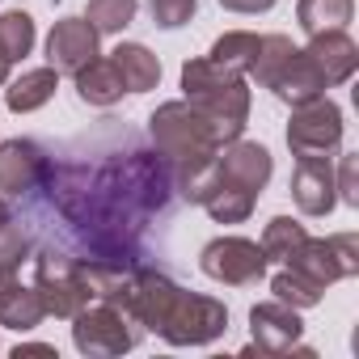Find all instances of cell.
Wrapping results in <instances>:
<instances>
[{"mask_svg":"<svg viewBox=\"0 0 359 359\" xmlns=\"http://www.w3.org/2000/svg\"><path fill=\"white\" fill-rule=\"evenodd\" d=\"M55 89H60V72H55L51 64H47V68H30V72H22L18 81H9L5 102H9V110L30 114V110L47 106V102L55 97Z\"/></svg>","mask_w":359,"mask_h":359,"instance_id":"20","label":"cell"},{"mask_svg":"<svg viewBox=\"0 0 359 359\" xmlns=\"http://www.w3.org/2000/svg\"><path fill=\"white\" fill-rule=\"evenodd\" d=\"M292 199L304 216H330L338 195H334V165L321 152H300L292 169Z\"/></svg>","mask_w":359,"mask_h":359,"instance_id":"11","label":"cell"},{"mask_svg":"<svg viewBox=\"0 0 359 359\" xmlns=\"http://www.w3.org/2000/svg\"><path fill=\"white\" fill-rule=\"evenodd\" d=\"M177 191L156 148L106 118L47 152L43 177L18 199L13 224L34 250H64L97 266H156Z\"/></svg>","mask_w":359,"mask_h":359,"instance_id":"1","label":"cell"},{"mask_svg":"<svg viewBox=\"0 0 359 359\" xmlns=\"http://www.w3.org/2000/svg\"><path fill=\"white\" fill-rule=\"evenodd\" d=\"M342 144V110L321 93L304 106H292V123H287V148L300 152H321L330 156Z\"/></svg>","mask_w":359,"mask_h":359,"instance_id":"9","label":"cell"},{"mask_svg":"<svg viewBox=\"0 0 359 359\" xmlns=\"http://www.w3.org/2000/svg\"><path fill=\"white\" fill-rule=\"evenodd\" d=\"M72 76H76V97H81L85 106H102V110H106V106L123 102V93H127V85H123L114 60H89V64L76 68Z\"/></svg>","mask_w":359,"mask_h":359,"instance_id":"17","label":"cell"},{"mask_svg":"<svg viewBox=\"0 0 359 359\" xmlns=\"http://www.w3.org/2000/svg\"><path fill=\"white\" fill-rule=\"evenodd\" d=\"M102 296L123 304L144 330L161 334L173 346H208L229 330V309L216 296L177 287L161 266L114 271Z\"/></svg>","mask_w":359,"mask_h":359,"instance_id":"2","label":"cell"},{"mask_svg":"<svg viewBox=\"0 0 359 359\" xmlns=\"http://www.w3.org/2000/svg\"><path fill=\"white\" fill-rule=\"evenodd\" d=\"M13 355H18V359H22V355H55V346H47V342H26V346H18Z\"/></svg>","mask_w":359,"mask_h":359,"instance_id":"33","label":"cell"},{"mask_svg":"<svg viewBox=\"0 0 359 359\" xmlns=\"http://www.w3.org/2000/svg\"><path fill=\"white\" fill-rule=\"evenodd\" d=\"M199 9V0H148V13H152V26L161 30H177L187 26Z\"/></svg>","mask_w":359,"mask_h":359,"instance_id":"30","label":"cell"},{"mask_svg":"<svg viewBox=\"0 0 359 359\" xmlns=\"http://www.w3.org/2000/svg\"><path fill=\"white\" fill-rule=\"evenodd\" d=\"M304 237H309V233H304L300 220H292V216H275V220L266 224V233H262V254H266V262H283Z\"/></svg>","mask_w":359,"mask_h":359,"instance_id":"28","label":"cell"},{"mask_svg":"<svg viewBox=\"0 0 359 359\" xmlns=\"http://www.w3.org/2000/svg\"><path fill=\"white\" fill-rule=\"evenodd\" d=\"M5 224H13V208H9L5 199H0V229H5Z\"/></svg>","mask_w":359,"mask_h":359,"instance_id":"35","label":"cell"},{"mask_svg":"<svg viewBox=\"0 0 359 359\" xmlns=\"http://www.w3.org/2000/svg\"><path fill=\"white\" fill-rule=\"evenodd\" d=\"M271 292H275V300H283V304H292V309H313V304H321V287L317 283H309L300 271H292V266H283L275 279H271Z\"/></svg>","mask_w":359,"mask_h":359,"instance_id":"29","label":"cell"},{"mask_svg":"<svg viewBox=\"0 0 359 359\" xmlns=\"http://www.w3.org/2000/svg\"><path fill=\"white\" fill-rule=\"evenodd\" d=\"M0 47L9 51V60H26L34 51V18L26 9H9L0 13Z\"/></svg>","mask_w":359,"mask_h":359,"instance_id":"25","label":"cell"},{"mask_svg":"<svg viewBox=\"0 0 359 359\" xmlns=\"http://www.w3.org/2000/svg\"><path fill=\"white\" fill-rule=\"evenodd\" d=\"M135 0H89V13L85 22L97 30V34H123L131 22H135Z\"/></svg>","mask_w":359,"mask_h":359,"instance_id":"26","label":"cell"},{"mask_svg":"<svg viewBox=\"0 0 359 359\" xmlns=\"http://www.w3.org/2000/svg\"><path fill=\"white\" fill-rule=\"evenodd\" d=\"M47 60L55 72H76L89 60H97V30L85 18H64L47 34Z\"/></svg>","mask_w":359,"mask_h":359,"instance_id":"13","label":"cell"},{"mask_svg":"<svg viewBox=\"0 0 359 359\" xmlns=\"http://www.w3.org/2000/svg\"><path fill=\"white\" fill-rule=\"evenodd\" d=\"M292 51H296V47H292V39H287V34H262V43H258V55H254V64H250V76H254V81L266 89Z\"/></svg>","mask_w":359,"mask_h":359,"instance_id":"27","label":"cell"},{"mask_svg":"<svg viewBox=\"0 0 359 359\" xmlns=\"http://www.w3.org/2000/svg\"><path fill=\"white\" fill-rule=\"evenodd\" d=\"M334 195L346 203V208H359V156L346 152L338 161V173H334Z\"/></svg>","mask_w":359,"mask_h":359,"instance_id":"31","label":"cell"},{"mask_svg":"<svg viewBox=\"0 0 359 359\" xmlns=\"http://www.w3.org/2000/svg\"><path fill=\"white\" fill-rule=\"evenodd\" d=\"M258 43H262V39L250 34V30H229V34H220V39L212 43V60L245 76L250 64H254V55H258Z\"/></svg>","mask_w":359,"mask_h":359,"instance_id":"23","label":"cell"},{"mask_svg":"<svg viewBox=\"0 0 359 359\" xmlns=\"http://www.w3.org/2000/svg\"><path fill=\"white\" fill-rule=\"evenodd\" d=\"M271 169H275L271 152L258 140H241V135L229 140L220 148V156H216V173L229 177V182H237V187H245V191H254V195L271 182Z\"/></svg>","mask_w":359,"mask_h":359,"instance_id":"12","label":"cell"},{"mask_svg":"<svg viewBox=\"0 0 359 359\" xmlns=\"http://www.w3.org/2000/svg\"><path fill=\"white\" fill-rule=\"evenodd\" d=\"M254 203H258L254 191H245V187H237V182H229V177L216 173L199 208H208V216H212L216 224H241V220H250Z\"/></svg>","mask_w":359,"mask_h":359,"instance_id":"18","label":"cell"},{"mask_svg":"<svg viewBox=\"0 0 359 359\" xmlns=\"http://www.w3.org/2000/svg\"><path fill=\"white\" fill-rule=\"evenodd\" d=\"M30 254H34V245L18 224L0 229V292L18 283V271H22V262H30Z\"/></svg>","mask_w":359,"mask_h":359,"instance_id":"24","label":"cell"},{"mask_svg":"<svg viewBox=\"0 0 359 359\" xmlns=\"http://www.w3.org/2000/svg\"><path fill=\"white\" fill-rule=\"evenodd\" d=\"M292 271H300L309 283H317L321 292L338 279L359 275V237L355 233H338V237H304L287 258Z\"/></svg>","mask_w":359,"mask_h":359,"instance_id":"7","label":"cell"},{"mask_svg":"<svg viewBox=\"0 0 359 359\" xmlns=\"http://www.w3.org/2000/svg\"><path fill=\"white\" fill-rule=\"evenodd\" d=\"M351 13H355V0H300L296 5V22L309 39L321 30H342Z\"/></svg>","mask_w":359,"mask_h":359,"instance_id":"22","label":"cell"},{"mask_svg":"<svg viewBox=\"0 0 359 359\" xmlns=\"http://www.w3.org/2000/svg\"><path fill=\"white\" fill-rule=\"evenodd\" d=\"M279 102H287V106H304V102H313V97H321L330 85H325V76H321V68L309 60V51H292L287 60H283V68L275 72V81L266 85Z\"/></svg>","mask_w":359,"mask_h":359,"instance_id":"16","label":"cell"},{"mask_svg":"<svg viewBox=\"0 0 359 359\" xmlns=\"http://www.w3.org/2000/svg\"><path fill=\"white\" fill-rule=\"evenodd\" d=\"M182 93L187 102H195L216 127L224 140H237L245 131V118H250V89L241 81V72L216 64L212 55L208 60H187L182 64Z\"/></svg>","mask_w":359,"mask_h":359,"instance_id":"4","label":"cell"},{"mask_svg":"<svg viewBox=\"0 0 359 359\" xmlns=\"http://www.w3.org/2000/svg\"><path fill=\"white\" fill-rule=\"evenodd\" d=\"M47 165V148L34 140H5L0 144V195H13L22 199Z\"/></svg>","mask_w":359,"mask_h":359,"instance_id":"14","label":"cell"},{"mask_svg":"<svg viewBox=\"0 0 359 359\" xmlns=\"http://www.w3.org/2000/svg\"><path fill=\"white\" fill-rule=\"evenodd\" d=\"M250 334H254V342L245 346V355L250 351H258V355H287V351H296V342L304 334L300 309H292L283 300L254 304L250 309Z\"/></svg>","mask_w":359,"mask_h":359,"instance_id":"10","label":"cell"},{"mask_svg":"<svg viewBox=\"0 0 359 359\" xmlns=\"http://www.w3.org/2000/svg\"><path fill=\"white\" fill-rule=\"evenodd\" d=\"M148 144L169 165L177 199L203 203L212 177H216V156L229 144L220 135V127L195 102L182 97V102H165L148 114Z\"/></svg>","mask_w":359,"mask_h":359,"instance_id":"3","label":"cell"},{"mask_svg":"<svg viewBox=\"0 0 359 359\" xmlns=\"http://www.w3.org/2000/svg\"><path fill=\"white\" fill-rule=\"evenodd\" d=\"M9 72H13V60H9L5 47H0V85H9Z\"/></svg>","mask_w":359,"mask_h":359,"instance_id":"34","label":"cell"},{"mask_svg":"<svg viewBox=\"0 0 359 359\" xmlns=\"http://www.w3.org/2000/svg\"><path fill=\"white\" fill-rule=\"evenodd\" d=\"M30 262H34V283L30 287L39 292V300H43V309L51 317H68L72 321L93 300L81 258H72L64 250H34Z\"/></svg>","mask_w":359,"mask_h":359,"instance_id":"6","label":"cell"},{"mask_svg":"<svg viewBox=\"0 0 359 359\" xmlns=\"http://www.w3.org/2000/svg\"><path fill=\"white\" fill-rule=\"evenodd\" d=\"M229 13H271L279 0H220Z\"/></svg>","mask_w":359,"mask_h":359,"instance_id":"32","label":"cell"},{"mask_svg":"<svg viewBox=\"0 0 359 359\" xmlns=\"http://www.w3.org/2000/svg\"><path fill=\"white\" fill-rule=\"evenodd\" d=\"M199 266L208 279H216L224 287H254L266 275V254L250 237H216L203 245Z\"/></svg>","mask_w":359,"mask_h":359,"instance_id":"8","label":"cell"},{"mask_svg":"<svg viewBox=\"0 0 359 359\" xmlns=\"http://www.w3.org/2000/svg\"><path fill=\"white\" fill-rule=\"evenodd\" d=\"M110 60H114V68H118L127 93H148V89H156V81H161V60H156L144 43H118Z\"/></svg>","mask_w":359,"mask_h":359,"instance_id":"19","label":"cell"},{"mask_svg":"<svg viewBox=\"0 0 359 359\" xmlns=\"http://www.w3.org/2000/svg\"><path fill=\"white\" fill-rule=\"evenodd\" d=\"M43 317H47V309H43L39 292L26 287L22 279H18L13 287L0 292V325H9V330H22V334H26V330L43 325Z\"/></svg>","mask_w":359,"mask_h":359,"instance_id":"21","label":"cell"},{"mask_svg":"<svg viewBox=\"0 0 359 359\" xmlns=\"http://www.w3.org/2000/svg\"><path fill=\"white\" fill-rule=\"evenodd\" d=\"M148 330L114 300L97 296L89 300L76 317H72V342L81 355H93V359H110V355H123L131 351Z\"/></svg>","mask_w":359,"mask_h":359,"instance_id":"5","label":"cell"},{"mask_svg":"<svg viewBox=\"0 0 359 359\" xmlns=\"http://www.w3.org/2000/svg\"><path fill=\"white\" fill-rule=\"evenodd\" d=\"M304 51L321 68V76H325L330 89L334 85H346L355 76V68H359V47H355V39L346 30H321V34H313Z\"/></svg>","mask_w":359,"mask_h":359,"instance_id":"15","label":"cell"}]
</instances>
